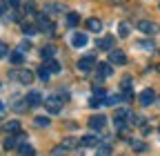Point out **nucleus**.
Wrapping results in <instances>:
<instances>
[{"label": "nucleus", "mask_w": 160, "mask_h": 156, "mask_svg": "<svg viewBox=\"0 0 160 156\" xmlns=\"http://www.w3.org/2000/svg\"><path fill=\"white\" fill-rule=\"evenodd\" d=\"M65 98L67 96L65 94H51L49 98L45 101V109L49 112V114H60V109H62V105H65Z\"/></svg>", "instance_id": "obj_1"}, {"label": "nucleus", "mask_w": 160, "mask_h": 156, "mask_svg": "<svg viewBox=\"0 0 160 156\" xmlns=\"http://www.w3.org/2000/svg\"><path fill=\"white\" fill-rule=\"evenodd\" d=\"M36 27H38V31H45V34H49V36L56 31V27H53V23L49 20L47 13H38V16H36Z\"/></svg>", "instance_id": "obj_2"}, {"label": "nucleus", "mask_w": 160, "mask_h": 156, "mask_svg": "<svg viewBox=\"0 0 160 156\" xmlns=\"http://www.w3.org/2000/svg\"><path fill=\"white\" fill-rule=\"evenodd\" d=\"M27 141V136L22 134V132H18V134H7V138H5V149H18L20 145H22Z\"/></svg>", "instance_id": "obj_3"}, {"label": "nucleus", "mask_w": 160, "mask_h": 156, "mask_svg": "<svg viewBox=\"0 0 160 156\" xmlns=\"http://www.w3.org/2000/svg\"><path fill=\"white\" fill-rule=\"evenodd\" d=\"M138 31L149 34V36H156V34L160 31V27H158L156 23H151V20H140V23H138Z\"/></svg>", "instance_id": "obj_4"}, {"label": "nucleus", "mask_w": 160, "mask_h": 156, "mask_svg": "<svg viewBox=\"0 0 160 156\" xmlns=\"http://www.w3.org/2000/svg\"><path fill=\"white\" fill-rule=\"evenodd\" d=\"M93 60H96V56H93V54H87V58L78 60V71H82V74H89V71L93 69Z\"/></svg>", "instance_id": "obj_5"}, {"label": "nucleus", "mask_w": 160, "mask_h": 156, "mask_svg": "<svg viewBox=\"0 0 160 156\" xmlns=\"http://www.w3.org/2000/svg\"><path fill=\"white\" fill-rule=\"evenodd\" d=\"M105 125H107V118H105L102 114H96V116H91V118H89V127L96 129V132L105 129Z\"/></svg>", "instance_id": "obj_6"}, {"label": "nucleus", "mask_w": 160, "mask_h": 156, "mask_svg": "<svg viewBox=\"0 0 160 156\" xmlns=\"http://www.w3.org/2000/svg\"><path fill=\"white\" fill-rule=\"evenodd\" d=\"M109 60H111L113 65H127V54H125V51H120V49H111Z\"/></svg>", "instance_id": "obj_7"}, {"label": "nucleus", "mask_w": 160, "mask_h": 156, "mask_svg": "<svg viewBox=\"0 0 160 156\" xmlns=\"http://www.w3.org/2000/svg\"><path fill=\"white\" fill-rule=\"evenodd\" d=\"M138 101H140V105H142V107H149V105L156 101V94H153V89H142V94L138 96Z\"/></svg>", "instance_id": "obj_8"}, {"label": "nucleus", "mask_w": 160, "mask_h": 156, "mask_svg": "<svg viewBox=\"0 0 160 156\" xmlns=\"http://www.w3.org/2000/svg\"><path fill=\"white\" fill-rule=\"evenodd\" d=\"M16 78H18L22 85H31V81H33V71H31V69H18V71H16Z\"/></svg>", "instance_id": "obj_9"}, {"label": "nucleus", "mask_w": 160, "mask_h": 156, "mask_svg": "<svg viewBox=\"0 0 160 156\" xmlns=\"http://www.w3.org/2000/svg\"><path fill=\"white\" fill-rule=\"evenodd\" d=\"M113 45H116V38L113 36H102L98 40V49H102V51H111Z\"/></svg>", "instance_id": "obj_10"}, {"label": "nucleus", "mask_w": 160, "mask_h": 156, "mask_svg": "<svg viewBox=\"0 0 160 156\" xmlns=\"http://www.w3.org/2000/svg\"><path fill=\"white\" fill-rule=\"evenodd\" d=\"M71 45L78 47V49H82V47L87 45V36H85V34H73V36H71Z\"/></svg>", "instance_id": "obj_11"}, {"label": "nucleus", "mask_w": 160, "mask_h": 156, "mask_svg": "<svg viewBox=\"0 0 160 156\" xmlns=\"http://www.w3.org/2000/svg\"><path fill=\"white\" fill-rule=\"evenodd\" d=\"M87 29L89 31H102V20L100 18H87Z\"/></svg>", "instance_id": "obj_12"}, {"label": "nucleus", "mask_w": 160, "mask_h": 156, "mask_svg": "<svg viewBox=\"0 0 160 156\" xmlns=\"http://www.w3.org/2000/svg\"><path fill=\"white\" fill-rule=\"evenodd\" d=\"M111 74H113V71H111V65H109V63H100V65H98V76H100V78H109Z\"/></svg>", "instance_id": "obj_13"}, {"label": "nucleus", "mask_w": 160, "mask_h": 156, "mask_svg": "<svg viewBox=\"0 0 160 156\" xmlns=\"http://www.w3.org/2000/svg\"><path fill=\"white\" fill-rule=\"evenodd\" d=\"M2 129H5V134H18L20 132V123L18 121H9V123L2 125Z\"/></svg>", "instance_id": "obj_14"}, {"label": "nucleus", "mask_w": 160, "mask_h": 156, "mask_svg": "<svg viewBox=\"0 0 160 156\" xmlns=\"http://www.w3.org/2000/svg\"><path fill=\"white\" fill-rule=\"evenodd\" d=\"M9 60H11L13 65H20V63L25 60V54H22V49H16L13 54H9Z\"/></svg>", "instance_id": "obj_15"}, {"label": "nucleus", "mask_w": 160, "mask_h": 156, "mask_svg": "<svg viewBox=\"0 0 160 156\" xmlns=\"http://www.w3.org/2000/svg\"><path fill=\"white\" fill-rule=\"evenodd\" d=\"M40 56H42L45 60H49V58H53V56H56V47H53V45L42 47V49H40Z\"/></svg>", "instance_id": "obj_16"}, {"label": "nucleus", "mask_w": 160, "mask_h": 156, "mask_svg": "<svg viewBox=\"0 0 160 156\" xmlns=\"http://www.w3.org/2000/svg\"><path fill=\"white\" fill-rule=\"evenodd\" d=\"M78 23H80V16H78L76 11H69V13H67V27H76Z\"/></svg>", "instance_id": "obj_17"}, {"label": "nucleus", "mask_w": 160, "mask_h": 156, "mask_svg": "<svg viewBox=\"0 0 160 156\" xmlns=\"http://www.w3.org/2000/svg\"><path fill=\"white\" fill-rule=\"evenodd\" d=\"M38 78H40V81H45V83L51 78V71H49V67H47V65H42V67L38 69Z\"/></svg>", "instance_id": "obj_18"}, {"label": "nucleus", "mask_w": 160, "mask_h": 156, "mask_svg": "<svg viewBox=\"0 0 160 156\" xmlns=\"http://www.w3.org/2000/svg\"><path fill=\"white\" fill-rule=\"evenodd\" d=\"M129 31H131V25H129V23H120V25H118V34H120V38H127Z\"/></svg>", "instance_id": "obj_19"}, {"label": "nucleus", "mask_w": 160, "mask_h": 156, "mask_svg": "<svg viewBox=\"0 0 160 156\" xmlns=\"http://www.w3.org/2000/svg\"><path fill=\"white\" fill-rule=\"evenodd\" d=\"M40 101H42V98H40V94H38V91H31V94L27 96V103H29L31 107H36V105H40Z\"/></svg>", "instance_id": "obj_20"}, {"label": "nucleus", "mask_w": 160, "mask_h": 156, "mask_svg": "<svg viewBox=\"0 0 160 156\" xmlns=\"http://www.w3.org/2000/svg\"><path fill=\"white\" fill-rule=\"evenodd\" d=\"M22 31H25V36H36L38 34V27L36 25H29V23H22Z\"/></svg>", "instance_id": "obj_21"}, {"label": "nucleus", "mask_w": 160, "mask_h": 156, "mask_svg": "<svg viewBox=\"0 0 160 156\" xmlns=\"http://www.w3.org/2000/svg\"><path fill=\"white\" fill-rule=\"evenodd\" d=\"M136 47H138V49H147V51L156 49V45H153L151 40H138V43H136Z\"/></svg>", "instance_id": "obj_22"}, {"label": "nucleus", "mask_w": 160, "mask_h": 156, "mask_svg": "<svg viewBox=\"0 0 160 156\" xmlns=\"http://www.w3.org/2000/svg\"><path fill=\"white\" fill-rule=\"evenodd\" d=\"M96 143H98V138H96V136H85V138L80 141V145H82V147H93Z\"/></svg>", "instance_id": "obj_23"}, {"label": "nucleus", "mask_w": 160, "mask_h": 156, "mask_svg": "<svg viewBox=\"0 0 160 156\" xmlns=\"http://www.w3.org/2000/svg\"><path fill=\"white\" fill-rule=\"evenodd\" d=\"M38 127H49L51 123H49V118H47V116H36V121H33Z\"/></svg>", "instance_id": "obj_24"}, {"label": "nucleus", "mask_w": 160, "mask_h": 156, "mask_svg": "<svg viewBox=\"0 0 160 156\" xmlns=\"http://www.w3.org/2000/svg\"><path fill=\"white\" fill-rule=\"evenodd\" d=\"M45 65L49 67V71H51V74H58V71H60V65H58V63L53 60V58H49V60H47Z\"/></svg>", "instance_id": "obj_25"}, {"label": "nucleus", "mask_w": 160, "mask_h": 156, "mask_svg": "<svg viewBox=\"0 0 160 156\" xmlns=\"http://www.w3.org/2000/svg\"><path fill=\"white\" fill-rule=\"evenodd\" d=\"M18 152H20V154H33V147H31V145H29V143L25 141L22 145H20V147H18Z\"/></svg>", "instance_id": "obj_26"}, {"label": "nucleus", "mask_w": 160, "mask_h": 156, "mask_svg": "<svg viewBox=\"0 0 160 156\" xmlns=\"http://www.w3.org/2000/svg\"><path fill=\"white\" fill-rule=\"evenodd\" d=\"M131 147H133L136 152H145V149H147V145H145L142 141H131Z\"/></svg>", "instance_id": "obj_27"}, {"label": "nucleus", "mask_w": 160, "mask_h": 156, "mask_svg": "<svg viewBox=\"0 0 160 156\" xmlns=\"http://www.w3.org/2000/svg\"><path fill=\"white\" fill-rule=\"evenodd\" d=\"M62 145H65L67 149H76V147H78V141H76V138H65Z\"/></svg>", "instance_id": "obj_28"}, {"label": "nucleus", "mask_w": 160, "mask_h": 156, "mask_svg": "<svg viewBox=\"0 0 160 156\" xmlns=\"http://www.w3.org/2000/svg\"><path fill=\"white\" fill-rule=\"evenodd\" d=\"M47 13H53V11H65V7L62 5H47V9H45Z\"/></svg>", "instance_id": "obj_29"}, {"label": "nucleus", "mask_w": 160, "mask_h": 156, "mask_svg": "<svg viewBox=\"0 0 160 156\" xmlns=\"http://www.w3.org/2000/svg\"><path fill=\"white\" fill-rule=\"evenodd\" d=\"M25 11L27 13H33L36 11V3H33V0H27V3H25Z\"/></svg>", "instance_id": "obj_30"}, {"label": "nucleus", "mask_w": 160, "mask_h": 156, "mask_svg": "<svg viewBox=\"0 0 160 156\" xmlns=\"http://www.w3.org/2000/svg\"><path fill=\"white\" fill-rule=\"evenodd\" d=\"M27 105H29V103H27V101H18V103H16V107H13V109H16V112H25V109H27Z\"/></svg>", "instance_id": "obj_31"}, {"label": "nucleus", "mask_w": 160, "mask_h": 156, "mask_svg": "<svg viewBox=\"0 0 160 156\" xmlns=\"http://www.w3.org/2000/svg\"><path fill=\"white\" fill-rule=\"evenodd\" d=\"M9 54V45L7 43H0V58H5Z\"/></svg>", "instance_id": "obj_32"}, {"label": "nucleus", "mask_w": 160, "mask_h": 156, "mask_svg": "<svg viewBox=\"0 0 160 156\" xmlns=\"http://www.w3.org/2000/svg\"><path fill=\"white\" fill-rule=\"evenodd\" d=\"M98 154H111V147L109 145H100L98 147Z\"/></svg>", "instance_id": "obj_33"}, {"label": "nucleus", "mask_w": 160, "mask_h": 156, "mask_svg": "<svg viewBox=\"0 0 160 156\" xmlns=\"http://www.w3.org/2000/svg\"><path fill=\"white\" fill-rule=\"evenodd\" d=\"M7 9H9V3H7V0H2V3H0V16H2Z\"/></svg>", "instance_id": "obj_34"}, {"label": "nucleus", "mask_w": 160, "mask_h": 156, "mask_svg": "<svg viewBox=\"0 0 160 156\" xmlns=\"http://www.w3.org/2000/svg\"><path fill=\"white\" fill-rule=\"evenodd\" d=\"M93 94H96V96H102V98L107 96V94H105V89H100V87H96V89H93Z\"/></svg>", "instance_id": "obj_35"}, {"label": "nucleus", "mask_w": 160, "mask_h": 156, "mask_svg": "<svg viewBox=\"0 0 160 156\" xmlns=\"http://www.w3.org/2000/svg\"><path fill=\"white\" fill-rule=\"evenodd\" d=\"M62 152H67V147H65V145H60V147H53V154H62Z\"/></svg>", "instance_id": "obj_36"}, {"label": "nucleus", "mask_w": 160, "mask_h": 156, "mask_svg": "<svg viewBox=\"0 0 160 156\" xmlns=\"http://www.w3.org/2000/svg\"><path fill=\"white\" fill-rule=\"evenodd\" d=\"M7 3H9V7H18V5H20V0H7Z\"/></svg>", "instance_id": "obj_37"}, {"label": "nucleus", "mask_w": 160, "mask_h": 156, "mask_svg": "<svg viewBox=\"0 0 160 156\" xmlns=\"http://www.w3.org/2000/svg\"><path fill=\"white\" fill-rule=\"evenodd\" d=\"M2 112H5V105H2V103H0V114H2Z\"/></svg>", "instance_id": "obj_38"}, {"label": "nucleus", "mask_w": 160, "mask_h": 156, "mask_svg": "<svg viewBox=\"0 0 160 156\" xmlns=\"http://www.w3.org/2000/svg\"><path fill=\"white\" fill-rule=\"evenodd\" d=\"M156 103H158V107H160V96H158V98H156Z\"/></svg>", "instance_id": "obj_39"}, {"label": "nucleus", "mask_w": 160, "mask_h": 156, "mask_svg": "<svg viewBox=\"0 0 160 156\" xmlns=\"http://www.w3.org/2000/svg\"><path fill=\"white\" fill-rule=\"evenodd\" d=\"M109 3H122V0H109Z\"/></svg>", "instance_id": "obj_40"}]
</instances>
